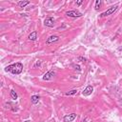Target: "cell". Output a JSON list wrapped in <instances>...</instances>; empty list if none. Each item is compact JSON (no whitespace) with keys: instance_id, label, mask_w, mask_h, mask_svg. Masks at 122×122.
<instances>
[{"instance_id":"6da1fadb","label":"cell","mask_w":122,"mask_h":122,"mask_svg":"<svg viewBox=\"0 0 122 122\" xmlns=\"http://www.w3.org/2000/svg\"><path fill=\"white\" fill-rule=\"evenodd\" d=\"M5 71H10L12 74H20L22 72V71H23V64L20 63V62H16L14 64L7 66L5 68Z\"/></svg>"},{"instance_id":"7a4b0ae2","label":"cell","mask_w":122,"mask_h":122,"mask_svg":"<svg viewBox=\"0 0 122 122\" xmlns=\"http://www.w3.org/2000/svg\"><path fill=\"white\" fill-rule=\"evenodd\" d=\"M118 9V5H115V6H112L111 8H109L107 10H105L104 12L100 13V17H105V16H109L111 14H112L113 12H115Z\"/></svg>"},{"instance_id":"3957f363","label":"cell","mask_w":122,"mask_h":122,"mask_svg":"<svg viewBox=\"0 0 122 122\" xmlns=\"http://www.w3.org/2000/svg\"><path fill=\"white\" fill-rule=\"evenodd\" d=\"M65 14L68 17H71V18H78L82 16V13L78 10H69V11H66Z\"/></svg>"},{"instance_id":"277c9868","label":"cell","mask_w":122,"mask_h":122,"mask_svg":"<svg viewBox=\"0 0 122 122\" xmlns=\"http://www.w3.org/2000/svg\"><path fill=\"white\" fill-rule=\"evenodd\" d=\"M44 25L49 28H52L54 26V19L52 17H47L44 20Z\"/></svg>"},{"instance_id":"5b68a950","label":"cell","mask_w":122,"mask_h":122,"mask_svg":"<svg viewBox=\"0 0 122 122\" xmlns=\"http://www.w3.org/2000/svg\"><path fill=\"white\" fill-rule=\"evenodd\" d=\"M75 118H76V114L75 113H71V114H66L63 117V120H64V122H72Z\"/></svg>"},{"instance_id":"8992f818","label":"cell","mask_w":122,"mask_h":122,"mask_svg":"<svg viewBox=\"0 0 122 122\" xmlns=\"http://www.w3.org/2000/svg\"><path fill=\"white\" fill-rule=\"evenodd\" d=\"M93 92V88H92V86H91V85H89V86H87L86 87V89L82 92V94L84 95V96H89V95H91L92 94V92Z\"/></svg>"},{"instance_id":"52a82bcc","label":"cell","mask_w":122,"mask_h":122,"mask_svg":"<svg viewBox=\"0 0 122 122\" xmlns=\"http://www.w3.org/2000/svg\"><path fill=\"white\" fill-rule=\"evenodd\" d=\"M59 40V36L58 35H51L48 39H47V41H46V43L49 45V44H51V43H54V42H57Z\"/></svg>"},{"instance_id":"ba28073f","label":"cell","mask_w":122,"mask_h":122,"mask_svg":"<svg viewBox=\"0 0 122 122\" xmlns=\"http://www.w3.org/2000/svg\"><path fill=\"white\" fill-rule=\"evenodd\" d=\"M54 74H55V73H54L53 71H49L48 72H46V73L43 75V80H51Z\"/></svg>"},{"instance_id":"9c48e42d","label":"cell","mask_w":122,"mask_h":122,"mask_svg":"<svg viewBox=\"0 0 122 122\" xmlns=\"http://www.w3.org/2000/svg\"><path fill=\"white\" fill-rule=\"evenodd\" d=\"M28 38H29V40H30V41H35L36 39H37V31H31L30 34H29V36H28Z\"/></svg>"},{"instance_id":"30bf717a","label":"cell","mask_w":122,"mask_h":122,"mask_svg":"<svg viewBox=\"0 0 122 122\" xmlns=\"http://www.w3.org/2000/svg\"><path fill=\"white\" fill-rule=\"evenodd\" d=\"M39 99H40V97L38 95H32L30 97V101H31L32 104H37L39 102Z\"/></svg>"},{"instance_id":"8fae6325","label":"cell","mask_w":122,"mask_h":122,"mask_svg":"<svg viewBox=\"0 0 122 122\" xmlns=\"http://www.w3.org/2000/svg\"><path fill=\"white\" fill-rule=\"evenodd\" d=\"M30 4V1H19L18 3H17V5L19 6V7H21V8H25L27 5H29Z\"/></svg>"},{"instance_id":"7c38bea8","label":"cell","mask_w":122,"mask_h":122,"mask_svg":"<svg viewBox=\"0 0 122 122\" xmlns=\"http://www.w3.org/2000/svg\"><path fill=\"white\" fill-rule=\"evenodd\" d=\"M10 97H11L13 100L17 99V93H16V92H15L14 90H10Z\"/></svg>"},{"instance_id":"4fadbf2b","label":"cell","mask_w":122,"mask_h":122,"mask_svg":"<svg viewBox=\"0 0 122 122\" xmlns=\"http://www.w3.org/2000/svg\"><path fill=\"white\" fill-rule=\"evenodd\" d=\"M101 0H96V2H95V6H94V8H95V10H98L99 9H100V6H101Z\"/></svg>"},{"instance_id":"5bb4252c","label":"cell","mask_w":122,"mask_h":122,"mask_svg":"<svg viewBox=\"0 0 122 122\" xmlns=\"http://www.w3.org/2000/svg\"><path fill=\"white\" fill-rule=\"evenodd\" d=\"M76 92H77V90H71V91L66 92L65 94L66 95H73V94H76Z\"/></svg>"},{"instance_id":"9a60e30c","label":"cell","mask_w":122,"mask_h":122,"mask_svg":"<svg viewBox=\"0 0 122 122\" xmlns=\"http://www.w3.org/2000/svg\"><path fill=\"white\" fill-rule=\"evenodd\" d=\"M72 67H73L75 70H77L78 71H81V69H80V66H79V65H72Z\"/></svg>"},{"instance_id":"2e32d148","label":"cell","mask_w":122,"mask_h":122,"mask_svg":"<svg viewBox=\"0 0 122 122\" xmlns=\"http://www.w3.org/2000/svg\"><path fill=\"white\" fill-rule=\"evenodd\" d=\"M40 65H41V61H40V60H37V61H36V63H35V65H34L33 67H34V68H36L37 66H38V67H40Z\"/></svg>"},{"instance_id":"e0dca14e","label":"cell","mask_w":122,"mask_h":122,"mask_svg":"<svg viewBox=\"0 0 122 122\" xmlns=\"http://www.w3.org/2000/svg\"><path fill=\"white\" fill-rule=\"evenodd\" d=\"M78 60L84 62V61H86V58H84V57H82V56H79V57H78Z\"/></svg>"},{"instance_id":"ac0fdd59","label":"cell","mask_w":122,"mask_h":122,"mask_svg":"<svg viewBox=\"0 0 122 122\" xmlns=\"http://www.w3.org/2000/svg\"><path fill=\"white\" fill-rule=\"evenodd\" d=\"M82 3H83V0H80V1H77V2H76V4H77L78 6H79V5H81Z\"/></svg>"},{"instance_id":"d6986e66","label":"cell","mask_w":122,"mask_h":122,"mask_svg":"<svg viewBox=\"0 0 122 122\" xmlns=\"http://www.w3.org/2000/svg\"><path fill=\"white\" fill-rule=\"evenodd\" d=\"M24 122H30V120H26V121H24Z\"/></svg>"}]
</instances>
